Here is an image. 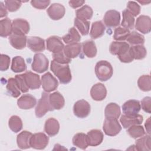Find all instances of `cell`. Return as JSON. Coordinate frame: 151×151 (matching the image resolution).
<instances>
[{
  "label": "cell",
  "mask_w": 151,
  "mask_h": 151,
  "mask_svg": "<svg viewBox=\"0 0 151 151\" xmlns=\"http://www.w3.org/2000/svg\"><path fill=\"white\" fill-rule=\"evenodd\" d=\"M50 68L54 75L58 78L60 83L65 84L71 81L72 76L68 64H62L52 60L51 62Z\"/></svg>",
  "instance_id": "1"
},
{
  "label": "cell",
  "mask_w": 151,
  "mask_h": 151,
  "mask_svg": "<svg viewBox=\"0 0 151 151\" xmlns=\"http://www.w3.org/2000/svg\"><path fill=\"white\" fill-rule=\"evenodd\" d=\"M113 73V69L107 61L101 60L98 61L95 66V73L97 78L101 81H106L109 80Z\"/></svg>",
  "instance_id": "2"
},
{
  "label": "cell",
  "mask_w": 151,
  "mask_h": 151,
  "mask_svg": "<svg viewBox=\"0 0 151 151\" xmlns=\"http://www.w3.org/2000/svg\"><path fill=\"white\" fill-rule=\"evenodd\" d=\"M49 96L47 92L44 91L42 93L41 97L39 99L35 109V113L37 117L41 118L48 111L54 110L50 102Z\"/></svg>",
  "instance_id": "3"
},
{
  "label": "cell",
  "mask_w": 151,
  "mask_h": 151,
  "mask_svg": "<svg viewBox=\"0 0 151 151\" xmlns=\"http://www.w3.org/2000/svg\"><path fill=\"white\" fill-rule=\"evenodd\" d=\"M48 60L45 55L41 53H37L34 55L31 68L33 71L38 73H42L48 70Z\"/></svg>",
  "instance_id": "4"
},
{
  "label": "cell",
  "mask_w": 151,
  "mask_h": 151,
  "mask_svg": "<svg viewBox=\"0 0 151 151\" xmlns=\"http://www.w3.org/2000/svg\"><path fill=\"white\" fill-rule=\"evenodd\" d=\"M49 137L44 133H37L32 134L30 138V146L35 149H44L48 145Z\"/></svg>",
  "instance_id": "5"
},
{
  "label": "cell",
  "mask_w": 151,
  "mask_h": 151,
  "mask_svg": "<svg viewBox=\"0 0 151 151\" xmlns=\"http://www.w3.org/2000/svg\"><path fill=\"white\" fill-rule=\"evenodd\" d=\"M103 129L104 133L109 136H114L119 133L122 127L117 119H107L104 121Z\"/></svg>",
  "instance_id": "6"
},
{
  "label": "cell",
  "mask_w": 151,
  "mask_h": 151,
  "mask_svg": "<svg viewBox=\"0 0 151 151\" xmlns=\"http://www.w3.org/2000/svg\"><path fill=\"white\" fill-rule=\"evenodd\" d=\"M90 105L85 100L81 99L76 101L73 106V113L78 118H85L90 113Z\"/></svg>",
  "instance_id": "7"
},
{
  "label": "cell",
  "mask_w": 151,
  "mask_h": 151,
  "mask_svg": "<svg viewBox=\"0 0 151 151\" xmlns=\"http://www.w3.org/2000/svg\"><path fill=\"white\" fill-rule=\"evenodd\" d=\"M41 85L44 91L49 93L57 89L58 82L51 73L47 72L41 77Z\"/></svg>",
  "instance_id": "8"
},
{
  "label": "cell",
  "mask_w": 151,
  "mask_h": 151,
  "mask_svg": "<svg viewBox=\"0 0 151 151\" xmlns=\"http://www.w3.org/2000/svg\"><path fill=\"white\" fill-rule=\"evenodd\" d=\"M143 121V116L139 114L134 115L123 114L120 119V122L124 129H127L133 125L140 124Z\"/></svg>",
  "instance_id": "9"
},
{
  "label": "cell",
  "mask_w": 151,
  "mask_h": 151,
  "mask_svg": "<svg viewBox=\"0 0 151 151\" xmlns=\"http://www.w3.org/2000/svg\"><path fill=\"white\" fill-rule=\"evenodd\" d=\"M104 22L107 27H116L120 24V14L116 10L107 11L104 16Z\"/></svg>",
  "instance_id": "10"
},
{
  "label": "cell",
  "mask_w": 151,
  "mask_h": 151,
  "mask_svg": "<svg viewBox=\"0 0 151 151\" xmlns=\"http://www.w3.org/2000/svg\"><path fill=\"white\" fill-rule=\"evenodd\" d=\"M135 28L142 34H146L150 32L151 30V19L149 16L140 15L136 21Z\"/></svg>",
  "instance_id": "11"
},
{
  "label": "cell",
  "mask_w": 151,
  "mask_h": 151,
  "mask_svg": "<svg viewBox=\"0 0 151 151\" xmlns=\"http://www.w3.org/2000/svg\"><path fill=\"white\" fill-rule=\"evenodd\" d=\"M11 45L17 50H22L26 47L27 37L25 34L12 32L9 37Z\"/></svg>",
  "instance_id": "12"
},
{
  "label": "cell",
  "mask_w": 151,
  "mask_h": 151,
  "mask_svg": "<svg viewBox=\"0 0 151 151\" xmlns=\"http://www.w3.org/2000/svg\"><path fill=\"white\" fill-rule=\"evenodd\" d=\"M47 12L51 19L59 20L64 16L65 9L63 5L58 3H54L51 5L47 9Z\"/></svg>",
  "instance_id": "13"
},
{
  "label": "cell",
  "mask_w": 151,
  "mask_h": 151,
  "mask_svg": "<svg viewBox=\"0 0 151 151\" xmlns=\"http://www.w3.org/2000/svg\"><path fill=\"white\" fill-rule=\"evenodd\" d=\"M47 49L52 53H56L63 51L64 45L61 38L57 36H51L46 40Z\"/></svg>",
  "instance_id": "14"
},
{
  "label": "cell",
  "mask_w": 151,
  "mask_h": 151,
  "mask_svg": "<svg viewBox=\"0 0 151 151\" xmlns=\"http://www.w3.org/2000/svg\"><path fill=\"white\" fill-rule=\"evenodd\" d=\"M141 109L140 102L136 100H129L122 105V110L124 114L134 115L138 114Z\"/></svg>",
  "instance_id": "15"
},
{
  "label": "cell",
  "mask_w": 151,
  "mask_h": 151,
  "mask_svg": "<svg viewBox=\"0 0 151 151\" xmlns=\"http://www.w3.org/2000/svg\"><path fill=\"white\" fill-rule=\"evenodd\" d=\"M91 98L96 101L104 100L107 95V90L105 86L102 83H97L93 85L90 90Z\"/></svg>",
  "instance_id": "16"
},
{
  "label": "cell",
  "mask_w": 151,
  "mask_h": 151,
  "mask_svg": "<svg viewBox=\"0 0 151 151\" xmlns=\"http://www.w3.org/2000/svg\"><path fill=\"white\" fill-rule=\"evenodd\" d=\"M27 46L33 52H41L45 50V41L38 37H29L27 40Z\"/></svg>",
  "instance_id": "17"
},
{
  "label": "cell",
  "mask_w": 151,
  "mask_h": 151,
  "mask_svg": "<svg viewBox=\"0 0 151 151\" xmlns=\"http://www.w3.org/2000/svg\"><path fill=\"white\" fill-rule=\"evenodd\" d=\"M37 103L36 99L32 95L27 94L22 95L17 100V105L21 109L28 110L33 108Z\"/></svg>",
  "instance_id": "18"
},
{
  "label": "cell",
  "mask_w": 151,
  "mask_h": 151,
  "mask_svg": "<svg viewBox=\"0 0 151 151\" xmlns=\"http://www.w3.org/2000/svg\"><path fill=\"white\" fill-rule=\"evenodd\" d=\"M25 80L29 88L35 90L39 88L41 85L40 76L31 71H27L23 74Z\"/></svg>",
  "instance_id": "19"
},
{
  "label": "cell",
  "mask_w": 151,
  "mask_h": 151,
  "mask_svg": "<svg viewBox=\"0 0 151 151\" xmlns=\"http://www.w3.org/2000/svg\"><path fill=\"white\" fill-rule=\"evenodd\" d=\"M87 139L88 145L90 146H97L101 143L103 140V132L98 129H93L87 133Z\"/></svg>",
  "instance_id": "20"
},
{
  "label": "cell",
  "mask_w": 151,
  "mask_h": 151,
  "mask_svg": "<svg viewBox=\"0 0 151 151\" xmlns=\"http://www.w3.org/2000/svg\"><path fill=\"white\" fill-rule=\"evenodd\" d=\"M129 48V44L126 42L113 41L110 45L109 51L111 54L119 56L126 52Z\"/></svg>",
  "instance_id": "21"
},
{
  "label": "cell",
  "mask_w": 151,
  "mask_h": 151,
  "mask_svg": "<svg viewBox=\"0 0 151 151\" xmlns=\"http://www.w3.org/2000/svg\"><path fill=\"white\" fill-rule=\"evenodd\" d=\"M12 32L27 34L29 31V24L27 21L21 18H17L12 21Z\"/></svg>",
  "instance_id": "22"
},
{
  "label": "cell",
  "mask_w": 151,
  "mask_h": 151,
  "mask_svg": "<svg viewBox=\"0 0 151 151\" xmlns=\"http://www.w3.org/2000/svg\"><path fill=\"white\" fill-rule=\"evenodd\" d=\"M60 130V124L54 118L48 119L44 124V131L50 136H54L58 134Z\"/></svg>",
  "instance_id": "23"
},
{
  "label": "cell",
  "mask_w": 151,
  "mask_h": 151,
  "mask_svg": "<svg viewBox=\"0 0 151 151\" xmlns=\"http://www.w3.org/2000/svg\"><path fill=\"white\" fill-rule=\"evenodd\" d=\"M32 133L29 132L24 130L19 133L17 137V143L18 147L21 149H29L30 146V138Z\"/></svg>",
  "instance_id": "24"
},
{
  "label": "cell",
  "mask_w": 151,
  "mask_h": 151,
  "mask_svg": "<svg viewBox=\"0 0 151 151\" xmlns=\"http://www.w3.org/2000/svg\"><path fill=\"white\" fill-rule=\"evenodd\" d=\"M50 104L54 110H60L65 104L64 97L58 91H55L49 96Z\"/></svg>",
  "instance_id": "25"
},
{
  "label": "cell",
  "mask_w": 151,
  "mask_h": 151,
  "mask_svg": "<svg viewBox=\"0 0 151 151\" xmlns=\"http://www.w3.org/2000/svg\"><path fill=\"white\" fill-rule=\"evenodd\" d=\"M121 113L120 106L115 103L108 104L104 110L105 117L107 119H117Z\"/></svg>",
  "instance_id": "26"
},
{
  "label": "cell",
  "mask_w": 151,
  "mask_h": 151,
  "mask_svg": "<svg viewBox=\"0 0 151 151\" xmlns=\"http://www.w3.org/2000/svg\"><path fill=\"white\" fill-rule=\"evenodd\" d=\"M63 50L65 55L67 57L70 59L74 58L80 54L81 50V45L78 42L68 44L64 47Z\"/></svg>",
  "instance_id": "27"
},
{
  "label": "cell",
  "mask_w": 151,
  "mask_h": 151,
  "mask_svg": "<svg viewBox=\"0 0 151 151\" xmlns=\"http://www.w3.org/2000/svg\"><path fill=\"white\" fill-rule=\"evenodd\" d=\"M105 29V26L101 21L94 22L91 25L90 35L93 39L100 38L104 35Z\"/></svg>",
  "instance_id": "28"
},
{
  "label": "cell",
  "mask_w": 151,
  "mask_h": 151,
  "mask_svg": "<svg viewBox=\"0 0 151 151\" xmlns=\"http://www.w3.org/2000/svg\"><path fill=\"white\" fill-rule=\"evenodd\" d=\"M12 22L8 18L0 21V35L2 37L10 36L12 32Z\"/></svg>",
  "instance_id": "29"
},
{
  "label": "cell",
  "mask_w": 151,
  "mask_h": 151,
  "mask_svg": "<svg viewBox=\"0 0 151 151\" xmlns=\"http://www.w3.org/2000/svg\"><path fill=\"white\" fill-rule=\"evenodd\" d=\"M73 144L81 149H86L88 147V143L87 134L83 133H78L73 137Z\"/></svg>",
  "instance_id": "30"
},
{
  "label": "cell",
  "mask_w": 151,
  "mask_h": 151,
  "mask_svg": "<svg viewBox=\"0 0 151 151\" xmlns=\"http://www.w3.org/2000/svg\"><path fill=\"white\" fill-rule=\"evenodd\" d=\"M136 150L140 151H150L151 150V140L150 135L142 136L135 142Z\"/></svg>",
  "instance_id": "31"
},
{
  "label": "cell",
  "mask_w": 151,
  "mask_h": 151,
  "mask_svg": "<svg viewBox=\"0 0 151 151\" xmlns=\"http://www.w3.org/2000/svg\"><path fill=\"white\" fill-rule=\"evenodd\" d=\"M83 53L88 58H93L97 54V48L93 41L88 40L83 42L82 45Z\"/></svg>",
  "instance_id": "32"
},
{
  "label": "cell",
  "mask_w": 151,
  "mask_h": 151,
  "mask_svg": "<svg viewBox=\"0 0 151 151\" xmlns=\"http://www.w3.org/2000/svg\"><path fill=\"white\" fill-rule=\"evenodd\" d=\"M11 70L14 73H21L25 71L27 65L24 59L21 56H16L12 58Z\"/></svg>",
  "instance_id": "33"
},
{
  "label": "cell",
  "mask_w": 151,
  "mask_h": 151,
  "mask_svg": "<svg viewBox=\"0 0 151 151\" xmlns=\"http://www.w3.org/2000/svg\"><path fill=\"white\" fill-rule=\"evenodd\" d=\"M62 39L65 44H68L78 42L80 41L81 37L77 30L74 27H72L69 29L68 33L62 37Z\"/></svg>",
  "instance_id": "34"
},
{
  "label": "cell",
  "mask_w": 151,
  "mask_h": 151,
  "mask_svg": "<svg viewBox=\"0 0 151 151\" xmlns=\"http://www.w3.org/2000/svg\"><path fill=\"white\" fill-rule=\"evenodd\" d=\"M93 11L92 8L87 5L83 6L76 11V18L84 21L90 19L93 16Z\"/></svg>",
  "instance_id": "35"
},
{
  "label": "cell",
  "mask_w": 151,
  "mask_h": 151,
  "mask_svg": "<svg viewBox=\"0 0 151 151\" xmlns=\"http://www.w3.org/2000/svg\"><path fill=\"white\" fill-rule=\"evenodd\" d=\"M123 19L121 23L122 27L128 29H133L134 24V18L132 14L127 9H124L122 12Z\"/></svg>",
  "instance_id": "36"
},
{
  "label": "cell",
  "mask_w": 151,
  "mask_h": 151,
  "mask_svg": "<svg viewBox=\"0 0 151 151\" xmlns=\"http://www.w3.org/2000/svg\"><path fill=\"white\" fill-rule=\"evenodd\" d=\"M6 89L8 93L14 98L18 97L21 94L20 90L19 89L14 78H9L8 80Z\"/></svg>",
  "instance_id": "37"
},
{
  "label": "cell",
  "mask_w": 151,
  "mask_h": 151,
  "mask_svg": "<svg viewBox=\"0 0 151 151\" xmlns=\"http://www.w3.org/2000/svg\"><path fill=\"white\" fill-rule=\"evenodd\" d=\"M8 125L9 129L14 133L19 132L22 129V122L21 118L16 115L12 116L9 120Z\"/></svg>",
  "instance_id": "38"
},
{
  "label": "cell",
  "mask_w": 151,
  "mask_h": 151,
  "mask_svg": "<svg viewBox=\"0 0 151 151\" xmlns=\"http://www.w3.org/2000/svg\"><path fill=\"white\" fill-rule=\"evenodd\" d=\"M139 88L143 91H149L151 89V79L149 75H143L137 80Z\"/></svg>",
  "instance_id": "39"
},
{
  "label": "cell",
  "mask_w": 151,
  "mask_h": 151,
  "mask_svg": "<svg viewBox=\"0 0 151 151\" xmlns=\"http://www.w3.org/2000/svg\"><path fill=\"white\" fill-rule=\"evenodd\" d=\"M74 24L83 35H86L88 34L90 28L89 21L79 19L76 18L74 19Z\"/></svg>",
  "instance_id": "40"
},
{
  "label": "cell",
  "mask_w": 151,
  "mask_h": 151,
  "mask_svg": "<svg viewBox=\"0 0 151 151\" xmlns=\"http://www.w3.org/2000/svg\"><path fill=\"white\" fill-rule=\"evenodd\" d=\"M127 41L131 45H142L145 42V40L144 37L142 34L136 31H132L127 37Z\"/></svg>",
  "instance_id": "41"
},
{
  "label": "cell",
  "mask_w": 151,
  "mask_h": 151,
  "mask_svg": "<svg viewBox=\"0 0 151 151\" xmlns=\"http://www.w3.org/2000/svg\"><path fill=\"white\" fill-rule=\"evenodd\" d=\"M127 132L131 137L134 139L140 137L144 136L145 134L144 128L140 124L133 125L129 127L127 130Z\"/></svg>",
  "instance_id": "42"
},
{
  "label": "cell",
  "mask_w": 151,
  "mask_h": 151,
  "mask_svg": "<svg viewBox=\"0 0 151 151\" xmlns=\"http://www.w3.org/2000/svg\"><path fill=\"white\" fill-rule=\"evenodd\" d=\"M130 32V30L122 27H118L114 29L113 38L116 41H124L127 40Z\"/></svg>",
  "instance_id": "43"
},
{
  "label": "cell",
  "mask_w": 151,
  "mask_h": 151,
  "mask_svg": "<svg viewBox=\"0 0 151 151\" xmlns=\"http://www.w3.org/2000/svg\"><path fill=\"white\" fill-rule=\"evenodd\" d=\"M132 50L134 59L142 60L146 56L147 51L143 45H137L131 47Z\"/></svg>",
  "instance_id": "44"
},
{
  "label": "cell",
  "mask_w": 151,
  "mask_h": 151,
  "mask_svg": "<svg viewBox=\"0 0 151 151\" xmlns=\"http://www.w3.org/2000/svg\"><path fill=\"white\" fill-rule=\"evenodd\" d=\"M52 57L54 61L60 64H65L71 62V59L65 55L64 50L56 53H52Z\"/></svg>",
  "instance_id": "45"
},
{
  "label": "cell",
  "mask_w": 151,
  "mask_h": 151,
  "mask_svg": "<svg viewBox=\"0 0 151 151\" xmlns=\"http://www.w3.org/2000/svg\"><path fill=\"white\" fill-rule=\"evenodd\" d=\"M15 79L16 80L18 88L21 92L27 93V91H28L29 87L26 83L23 74L16 75L15 77Z\"/></svg>",
  "instance_id": "46"
},
{
  "label": "cell",
  "mask_w": 151,
  "mask_h": 151,
  "mask_svg": "<svg viewBox=\"0 0 151 151\" xmlns=\"http://www.w3.org/2000/svg\"><path fill=\"white\" fill-rule=\"evenodd\" d=\"M127 9L134 17L138 15L140 12V5L134 1H129L127 4Z\"/></svg>",
  "instance_id": "47"
},
{
  "label": "cell",
  "mask_w": 151,
  "mask_h": 151,
  "mask_svg": "<svg viewBox=\"0 0 151 151\" xmlns=\"http://www.w3.org/2000/svg\"><path fill=\"white\" fill-rule=\"evenodd\" d=\"M21 2L19 1H5V6L9 12H15L21 7Z\"/></svg>",
  "instance_id": "48"
},
{
  "label": "cell",
  "mask_w": 151,
  "mask_h": 151,
  "mask_svg": "<svg viewBox=\"0 0 151 151\" xmlns=\"http://www.w3.org/2000/svg\"><path fill=\"white\" fill-rule=\"evenodd\" d=\"M118 58L122 63H129L132 62L134 60V55L131 47H130L129 50L126 52H124L122 55L118 56Z\"/></svg>",
  "instance_id": "49"
},
{
  "label": "cell",
  "mask_w": 151,
  "mask_h": 151,
  "mask_svg": "<svg viewBox=\"0 0 151 151\" xmlns=\"http://www.w3.org/2000/svg\"><path fill=\"white\" fill-rule=\"evenodd\" d=\"M10 64V58L5 54H1L0 57V70L2 71H6L8 69Z\"/></svg>",
  "instance_id": "50"
},
{
  "label": "cell",
  "mask_w": 151,
  "mask_h": 151,
  "mask_svg": "<svg viewBox=\"0 0 151 151\" xmlns=\"http://www.w3.org/2000/svg\"><path fill=\"white\" fill-rule=\"evenodd\" d=\"M50 4V1L42 0H32L31 1V5L36 9H45Z\"/></svg>",
  "instance_id": "51"
},
{
  "label": "cell",
  "mask_w": 151,
  "mask_h": 151,
  "mask_svg": "<svg viewBox=\"0 0 151 151\" xmlns=\"http://www.w3.org/2000/svg\"><path fill=\"white\" fill-rule=\"evenodd\" d=\"M142 109L146 113H151V98L150 97H145L141 101Z\"/></svg>",
  "instance_id": "52"
},
{
  "label": "cell",
  "mask_w": 151,
  "mask_h": 151,
  "mask_svg": "<svg viewBox=\"0 0 151 151\" xmlns=\"http://www.w3.org/2000/svg\"><path fill=\"white\" fill-rule=\"evenodd\" d=\"M85 1H70L68 2V4H69V5L74 8V9H76L77 8H78L80 6H81V5H83L84 4Z\"/></svg>",
  "instance_id": "53"
},
{
  "label": "cell",
  "mask_w": 151,
  "mask_h": 151,
  "mask_svg": "<svg viewBox=\"0 0 151 151\" xmlns=\"http://www.w3.org/2000/svg\"><path fill=\"white\" fill-rule=\"evenodd\" d=\"M8 14L7 9L2 2H0V17L2 18L6 16Z\"/></svg>",
  "instance_id": "54"
},
{
  "label": "cell",
  "mask_w": 151,
  "mask_h": 151,
  "mask_svg": "<svg viewBox=\"0 0 151 151\" xmlns=\"http://www.w3.org/2000/svg\"><path fill=\"white\" fill-rule=\"evenodd\" d=\"M150 117H149L148 119L146 121V123L145 124L146 132L149 134L150 133Z\"/></svg>",
  "instance_id": "55"
},
{
  "label": "cell",
  "mask_w": 151,
  "mask_h": 151,
  "mask_svg": "<svg viewBox=\"0 0 151 151\" xmlns=\"http://www.w3.org/2000/svg\"><path fill=\"white\" fill-rule=\"evenodd\" d=\"M140 3H141L142 4H149V3H150V1H149V2H144V1H139Z\"/></svg>",
  "instance_id": "56"
}]
</instances>
